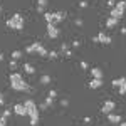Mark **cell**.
Masks as SVG:
<instances>
[{
	"label": "cell",
	"mask_w": 126,
	"mask_h": 126,
	"mask_svg": "<svg viewBox=\"0 0 126 126\" xmlns=\"http://www.w3.org/2000/svg\"><path fill=\"white\" fill-rule=\"evenodd\" d=\"M10 87L14 89V91H20V93H29L30 91V86L25 82V79H24V76L20 74V72H17V71H14L12 74H10Z\"/></svg>",
	"instance_id": "obj_1"
},
{
	"label": "cell",
	"mask_w": 126,
	"mask_h": 126,
	"mask_svg": "<svg viewBox=\"0 0 126 126\" xmlns=\"http://www.w3.org/2000/svg\"><path fill=\"white\" fill-rule=\"evenodd\" d=\"M24 104H25L27 116H30V126H37L39 125V108L35 104V101L34 99H27Z\"/></svg>",
	"instance_id": "obj_2"
},
{
	"label": "cell",
	"mask_w": 126,
	"mask_h": 126,
	"mask_svg": "<svg viewBox=\"0 0 126 126\" xmlns=\"http://www.w3.org/2000/svg\"><path fill=\"white\" fill-rule=\"evenodd\" d=\"M5 25L12 30H22L24 29V17H22V14H14V15H10L7 22H5Z\"/></svg>",
	"instance_id": "obj_3"
},
{
	"label": "cell",
	"mask_w": 126,
	"mask_h": 126,
	"mask_svg": "<svg viewBox=\"0 0 126 126\" xmlns=\"http://www.w3.org/2000/svg\"><path fill=\"white\" fill-rule=\"evenodd\" d=\"M25 50H27L29 54H39V56H42V57H47V49L44 47L42 42H39V40H35V42L29 44Z\"/></svg>",
	"instance_id": "obj_4"
},
{
	"label": "cell",
	"mask_w": 126,
	"mask_h": 126,
	"mask_svg": "<svg viewBox=\"0 0 126 126\" xmlns=\"http://www.w3.org/2000/svg\"><path fill=\"white\" fill-rule=\"evenodd\" d=\"M125 9H126V3L123 2V0L116 2V3H114V7H113V9H111V12H109V17H114V19L121 20L123 14H125Z\"/></svg>",
	"instance_id": "obj_5"
},
{
	"label": "cell",
	"mask_w": 126,
	"mask_h": 126,
	"mask_svg": "<svg viewBox=\"0 0 126 126\" xmlns=\"http://www.w3.org/2000/svg\"><path fill=\"white\" fill-rule=\"evenodd\" d=\"M46 32H47V37H50V39L59 37V27L56 24H46Z\"/></svg>",
	"instance_id": "obj_6"
},
{
	"label": "cell",
	"mask_w": 126,
	"mask_h": 126,
	"mask_svg": "<svg viewBox=\"0 0 126 126\" xmlns=\"http://www.w3.org/2000/svg\"><path fill=\"white\" fill-rule=\"evenodd\" d=\"M114 108H116V103H114L113 99H108L106 103L103 104V108H101V113L109 114V113H113V111H114Z\"/></svg>",
	"instance_id": "obj_7"
},
{
	"label": "cell",
	"mask_w": 126,
	"mask_h": 126,
	"mask_svg": "<svg viewBox=\"0 0 126 126\" xmlns=\"http://www.w3.org/2000/svg\"><path fill=\"white\" fill-rule=\"evenodd\" d=\"M94 40H96V42H101V44H111V42H113V39H111L108 34H104V32H99L96 37H94Z\"/></svg>",
	"instance_id": "obj_8"
},
{
	"label": "cell",
	"mask_w": 126,
	"mask_h": 126,
	"mask_svg": "<svg viewBox=\"0 0 126 126\" xmlns=\"http://www.w3.org/2000/svg\"><path fill=\"white\" fill-rule=\"evenodd\" d=\"M17 116H27V111H25V104H14V109H12Z\"/></svg>",
	"instance_id": "obj_9"
},
{
	"label": "cell",
	"mask_w": 126,
	"mask_h": 126,
	"mask_svg": "<svg viewBox=\"0 0 126 126\" xmlns=\"http://www.w3.org/2000/svg\"><path fill=\"white\" fill-rule=\"evenodd\" d=\"M67 17V14H66V10H57V12H54V22L59 24V22H62V20Z\"/></svg>",
	"instance_id": "obj_10"
},
{
	"label": "cell",
	"mask_w": 126,
	"mask_h": 126,
	"mask_svg": "<svg viewBox=\"0 0 126 126\" xmlns=\"http://www.w3.org/2000/svg\"><path fill=\"white\" fill-rule=\"evenodd\" d=\"M108 121H109V123H113V125H118V123H119V121H123V119H121V116H119V114L109 113V114H108Z\"/></svg>",
	"instance_id": "obj_11"
},
{
	"label": "cell",
	"mask_w": 126,
	"mask_h": 126,
	"mask_svg": "<svg viewBox=\"0 0 126 126\" xmlns=\"http://www.w3.org/2000/svg\"><path fill=\"white\" fill-rule=\"evenodd\" d=\"M87 86L91 87V89H97V87H101V86H103V79H91Z\"/></svg>",
	"instance_id": "obj_12"
},
{
	"label": "cell",
	"mask_w": 126,
	"mask_h": 126,
	"mask_svg": "<svg viewBox=\"0 0 126 126\" xmlns=\"http://www.w3.org/2000/svg\"><path fill=\"white\" fill-rule=\"evenodd\" d=\"M118 24H119V20L114 19V17H109V19L106 20V27H108V29H114Z\"/></svg>",
	"instance_id": "obj_13"
},
{
	"label": "cell",
	"mask_w": 126,
	"mask_h": 126,
	"mask_svg": "<svg viewBox=\"0 0 126 126\" xmlns=\"http://www.w3.org/2000/svg\"><path fill=\"white\" fill-rule=\"evenodd\" d=\"M91 74H93V79H103V71L99 67H93L91 69Z\"/></svg>",
	"instance_id": "obj_14"
},
{
	"label": "cell",
	"mask_w": 126,
	"mask_h": 126,
	"mask_svg": "<svg viewBox=\"0 0 126 126\" xmlns=\"http://www.w3.org/2000/svg\"><path fill=\"white\" fill-rule=\"evenodd\" d=\"M44 20H46V24H56L54 22V12H44Z\"/></svg>",
	"instance_id": "obj_15"
},
{
	"label": "cell",
	"mask_w": 126,
	"mask_h": 126,
	"mask_svg": "<svg viewBox=\"0 0 126 126\" xmlns=\"http://www.w3.org/2000/svg\"><path fill=\"white\" fill-rule=\"evenodd\" d=\"M46 7H47V0H39V2H37V10H39V12L44 14V12H46Z\"/></svg>",
	"instance_id": "obj_16"
},
{
	"label": "cell",
	"mask_w": 126,
	"mask_h": 126,
	"mask_svg": "<svg viewBox=\"0 0 126 126\" xmlns=\"http://www.w3.org/2000/svg\"><path fill=\"white\" fill-rule=\"evenodd\" d=\"M24 71H25L27 74H34V72H35V67H34L32 64H29V62H25V64H24Z\"/></svg>",
	"instance_id": "obj_17"
},
{
	"label": "cell",
	"mask_w": 126,
	"mask_h": 126,
	"mask_svg": "<svg viewBox=\"0 0 126 126\" xmlns=\"http://www.w3.org/2000/svg\"><path fill=\"white\" fill-rule=\"evenodd\" d=\"M52 103H54V99L47 96L46 99H44V104H42V108H49V106H52Z\"/></svg>",
	"instance_id": "obj_18"
},
{
	"label": "cell",
	"mask_w": 126,
	"mask_h": 126,
	"mask_svg": "<svg viewBox=\"0 0 126 126\" xmlns=\"http://www.w3.org/2000/svg\"><path fill=\"white\" fill-rule=\"evenodd\" d=\"M126 82V79L125 78H118V79H114V81H113V86H121V84H125Z\"/></svg>",
	"instance_id": "obj_19"
},
{
	"label": "cell",
	"mask_w": 126,
	"mask_h": 126,
	"mask_svg": "<svg viewBox=\"0 0 126 126\" xmlns=\"http://www.w3.org/2000/svg\"><path fill=\"white\" fill-rule=\"evenodd\" d=\"M47 57L56 59V57H59V52H56V50H47Z\"/></svg>",
	"instance_id": "obj_20"
},
{
	"label": "cell",
	"mask_w": 126,
	"mask_h": 126,
	"mask_svg": "<svg viewBox=\"0 0 126 126\" xmlns=\"http://www.w3.org/2000/svg\"><path fill=\"white\" fill-rule=\"evenodd\" d=\"M10 69H12V71H17V67H19V64H17V61H15V59H12V61H10Z\"/></svg>",
	"instance_id": "obj_21"
},
{
	"label": "cell",
	"mask_w": 126,
	"mask_h": 126,
	"mask_svg": "<svg viewBox=\"0 0 126 126\" xmlns=\"http://www.w3.org/2000/svg\"><path fill=\"white\" fill-rule=\"evenodd\" d=\"M20 57H22V52H20V50H14V52H12V59L17 61V59H20Z\"/></svg>",
	"instance_id": "obj_22"
},
{
	"label": "cell",
	"mask_w": 126,
	"mask_h": 126,
	"mask_svg": "<svg viewBox=\"0 0 126 126\" xmlns=\"http://www.w3.org/2000/svg\"><path fill=\"white\" fill-rule=\"evenodd\" d=\"M118 93H119V94H125L126 93V82L121 84V86H118Z\"/></svg>",
	"instance_id": "obj_23"
},
{
	"label": "cell",
	"mask_w": 126,
	"mask_h": 126,
	"mask_svg": "<svg viewBox=\"0 0 126 126\" xmlns=\"http://www.w3.org/2000/svg\"><path fill=\"white\" fill-rule=\"evenodd\" d=\"M47 96H49V97H52V99H56V97H57V91H56V89H50Z\"/></svg>",
	"instance_id": "obj_24"
},
{
	"label": "cell",
	"mask_w": 126,
	"mask_h": 126,
	"mask_svg": "<svg viewBox=\"0 0 126 126\" xmlns=\"http://www.w3.org/2000/svg\"><path fill=\"white\" fill-rule=\"evenodd\" d=\"M40 82H42V84H49V82H50V78H49V76H42V78H40Z\"/></svg>",
	"instance_id": "obj_25"
},
{
	"label": "cell",
	"mask_w": 126,
	"mask_h": 126,
	"mask_svg": "<svg viewBox=\"0 0 126 126\" xmlns=\"http://www.w3.org/2000/svg\"><path fill=\"white\" fill-rule=\"evenodd\" d=\"M10 114H12V109H5V111L2 113V118H5V119H7V118H9Z\"/></svg>",
	"instance_id": "obj_26"
},
{
	"label": "cell",
	"mask_w": 126,
	"mask_h": 126,
	"mask_svg": "<svg viewBox=\"0 0 126 126\" xmlns=\"http://www.w3.org/2000/svg\"><path fill=\"white\" fill-rule=\"evenodd\" d=\"M0 106H5V97H3V93H0Z\"/></svg>",
	"instance_id": "obj_27"
},
{
	"label": "cell",
	"mask_w": 126,
	"mask_h": 126,
	"mask_svg": "<svg viewBox=\"0 0 126 126\" xmlns=\"http://www.w3.org/2000/svg\"><path fill=\"white\" fill-rule=\"evenodd\" d=\"M0 126H7V119L2 118V116H0Z\"/></svg>",
	"instance_id": "obj_28"
},
{
	"label": "cell",
	"mask_w": 126,
	"mask_h": 126,
	"mask_svg": "<svg viewBox=\"0 0 126 126\" xmlns=\"http://www.w3.org/2000/svg\"><path fill=\"white\" fill-rule=\"evenodd\" d=\"M79 7H81V9H84V7H87V2H86V0H81V3H79Z\"/></svg>",
	"instance_id": "obj_29"
},
{
	"label": "cell",
	"mask_w": 126,
	"mask_h": 126,
	"mask_svg": "<svg viewBox=\"0 0 126 126\" xmlns=\"http://www.w3.org/2000/svg\"><path fill=\"white\" fill-rule=\"evenodd\" d=\"M89 67V64H87V62H84V61H82V62H81V69H87Z\"/></svg>",
	"instance_id": "obj_30"
},
{
	"label": "cell",
	"mask_w": 126,
	"mask_h": 126,
	"mask_svg": "<svg viewBox=\"0 0 126 126\" xmlns=\"http://www.w3.org/2000/svg\"><path fill=\"white\" fill-rule=\"evenodd\" d=\"M79 46H81V42H79V40H74V42H72V47H76V49H78Z\"/></svg>",
	"instance_id": "obj_31"
},
{
	"label": "cell",
	"mask_w": 126,
	"mask_h": 126,
	"mask_svg": "<svg viewBox=\"0 0 126 126\" xmlns=\"http://www.w3.org/2000/svg\"><path fill=\"white\" fill-rule=\"evenodd\" d=\"M0 61H3V52H0Z\"/></svg>",
	"instance_id": "obj_32"
},
{
	"label": "cell",
	"mask_w": 126,
	"mask_h": 126,
	"mask_svg": "<svg viewBox=\"0 0 126 126\" xmlns=\"http://www.w3.org/2000/svg\"><path fill=\"white\" fill-rule=\"evenodd\" d=\"M0 12H2V7H0Z\"/></svg>",
	"instance_id": "obj_33"
}]
</instances>
